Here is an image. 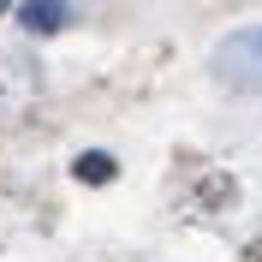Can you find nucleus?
Wrapping results in <instances>:
<instances>
[{"label":"nucleus","instance_id":"7ed1b4c3","mask_svg":"<svg viewBox=\"0 0 262 262\" xmlns=\"http://www.w3.org/2000/svg\"><path fill=\"white\" fill-rule=\"evenodd\" d=\"M78 179H83V185H101V179H114V155H101V149L78 155Z\"/></svg>","mask_w":262,"mask_h":262},{"label":"nucleus","instance_id":"f257e3e1","mask_svg":"<svg viewBox=\"0 0 262 262\" xmlns=\"http://www.w3.org/2000/svg\"><path fill=\"white\" fill-rule=\"evenodd\" d=\"M209 72L221 83H232V90H262V24L221 36L209 54Z\"/></svg>","mask_w":262,"mask_h":262},{"label":"nucleus","instance_id":"f03ea898","mask_svg":"<svg viewBox=\"0 0 262 262\" xmlns=\"http://www.w3.org/2000/svg\"><path fill=\"white\" fill-rule=\"evenodd\" d=\"M18 18H24V30H36V36H54V30H60V24H66L72 12H66V0H24V12H18Z\"/></svg>","mask_w":262,"mask_h":262},{"label":"nucleus","instance_id":"20e7f679","mask_svg":"<svg viewBox=\"0 0 262 262\" xmlns=\"http://www.w3.org/2000/svg\"><path fill=\"white\" fill-rule=\"evenodd\" d=\"M6 6H12V0H0V12H6Z\"/></svg>","mask_w":262,"mask_h":262}]
</instances>
